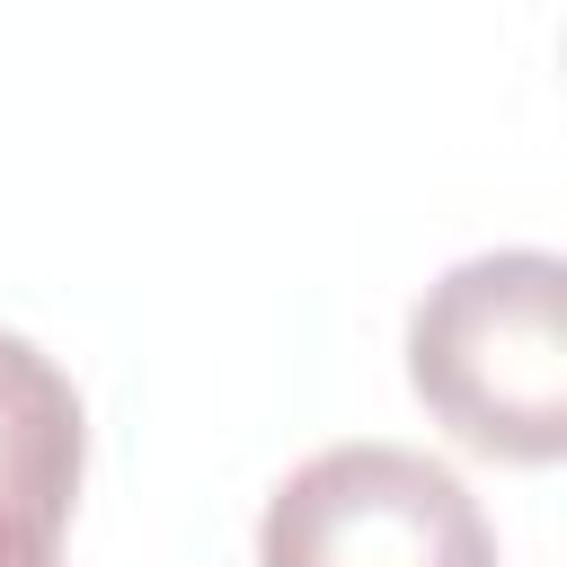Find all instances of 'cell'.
<instances>
[{"label":"cell","mask_w":567,"mask_h":567,"mask_svg":"<svg viewBox=\"0 0 567 567\" xmlns=\"http://www.w3.org/2000/svg\"><path fill=\"white\" fill-rule=\"evenodd\" d=\"M567 266L549 248L461 257L408 310V381L487 461L549 470L567 452Z\"/></svg>","instance_id":"6da1fadb"},{"label":"cell","mask_w":567,"mask_h":567,"mask_svg":"<svg viewBox=\"0 0 567 567\" xmlns=\"http://www.w3.org/2000/svg\"><path fill=\"white\" fill-rule=\"evenodd\" d=\"M257 567H496V532L443 461L328 443L266 496Z\"/></svg>","instance_id":"7a4b0ae2"},{"label":"cell","mask_w":567,"mask_h":567,"mask_svg":"<svg viewBox=\"0 0 567 567\" xmlns=\"http://www.w3.org/2000/svg\"><path fill=\"white\" fill-rule=\"evenodd\" d=\"M89 416L71 372L0 328V567H53L80 505Z\"/></svg>","instance_id":"3957f363"}]
</instances>
